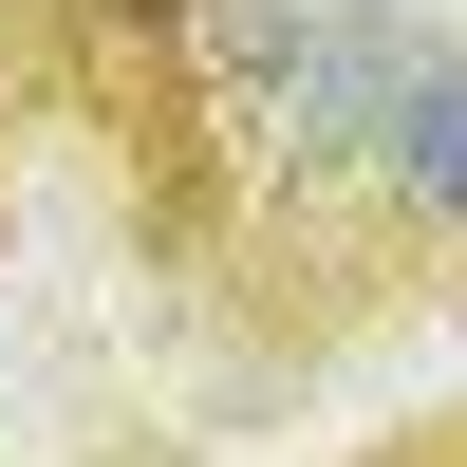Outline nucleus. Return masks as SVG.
I'll return each instance as SVG.
<instances>
[{"label":"nucleus","mask_w":467,"mask_h":467,"mask_svg":"<svg viewBox=\"0 0 467 467\" xmlns=\"http://www.w3.org/2000/svg\"><path fill=\"white\" fill-rule=\"evenodd\" d=\"M356 206L393 244H467V19L356 37Z\"/></svg>","instance_id":"f257e3e1"},{"label":"nucleus","mask_w":467,"mask_h":467,"mask_svg":"<svg viewBox=\"0 0 467 467\" xmlns=\"http://www.w3.org/2000/svg\"><path fill=\"white\" fill-rule=\"evenodd\" d=\"M393 467H467V449H393Z\"/></svg>","instance_id":"f03ea898"}]
</instances>
